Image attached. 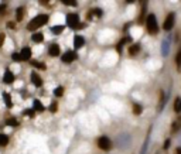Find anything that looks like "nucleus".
<instances>
[{
	"label": "nucleus",
	"mask_w": 181,
	"mask_h": 154,
	"mask_svg": "<svg viewBox=\"0 0 181 154\" xmlns=\"http://www.w3.org/2000/svg\"><path fill=\"white\" fill-rule=\"evenodd\" d=\"M4 10H6V4H0V13H3Z\"/></svg>",
	"instance_id": "obj_31"
},
{
	"label": "nucleus",
	"mask_w": 181,
	"mask_h": 154,
	"mask_svg": "<svg viewBox=\"0 0 181 154\" xmlns=\"http://www.w3.org/2000/svg\"><path fill=\"white\" fill-rule=\"evenodd\" d=\"M175 154H181V148H177V150H175Z\"/></svg>",
	"instance_id": "obj_33"
},
{
	"label": "nucleus",
	"mask_w": 181,
	"mask_h": 154,
	"mask_svg": "<svg viewBox=\"0 0 181 154\" xmlns=\"http://www.w3.org/2000/svg\"><path fill=\"white\" fill-rule=\"evenodd\" d=\"M146 26H147V31L150 34H157L159 33V26H157V20L154 14H149L146 19Z\"/></svg>",
	"instance_id": "obj_3"
},
{
	"label": "nucleus",
	"mask_w": 181,
	"mask_h": 154,
	"mask_svg": "<svg viewBox=\"0 0 181 154\" xmlns=\"http://www.w3.org/2000/svg\"><path fill=\"white\" fill-rule=\"evenodd\" d=\"M98 147H99L101 150H103V151H109L110 147H112V143H110L109 137H106V136H101V137L98 139Z\"/></svg>",
	"instance_id": "obj_4"
},
{
	"label": "nucleus",
	"mask_w": 181,
	"mask_h": 154,
	"mask_svg": "<svg viewBox=\"0 0 181 154\" xmlns=\"http://www.w3.org/2000/svg\"><path fill=\"white\" fill-rule=\"evenodd\" d=\"M141 106H140V105H139V103H135V105H133V112H135V115H140V113H141Z\"/></svg>",
	"instance_id": "obj_22"
},
{
	"label": "nucleus",
	"mask_w": 181,
	"mask_h": 154,
	"mask_svg": "<svg viewBox=\"0 0 181 154\" xmlns=\"http://www.w3.org/2000/svg\"><path fill=\"white\" fill-rule=\"evenodd\" d=\"M48 54L53 55V57H58V55H60V47H58V44L50 45V48H48Z\"/></svg>",
	"instance_id": "obj_10"
},
{
	"label": "nucleus",
	"mask_w": 181,
	"mask_h": 154,
	"mask_svg": "<svg viewBox=\"0 0 181 154\" xmlns=\"http://www.w3.org/2000/svg\"><path fill=\"white\" fill-rule=\"evenodd\" d=\"M140 51V44H133L129 47V55H136Z\"/></svg>",
	"instance_id": "obj_13"
},
{
	"label": "nucleus",
	"mask_w": 181,
	"mask_h": 154,
	"mask_svg": "<svg viewBox=\"0 0 181 154\" xmlns=\"http://www.w3.org/2000/svg\"><path fill=\"white\" fill-rule=\"evenodd\" d=\"M85 43V40H84V37H81V35H75L74 38V47L75 48H81L82 45Z\"/></svg>",
	"instance_id": "obj_11"
},
{
	"label": "nucleus",
	"mask_w": 181,
	"mask_h": 154,
	"mask_svg": "<svg viewBox=\"0 0 181 154\" xmlns=\"http://www.w3.org/2000/svg\"><path fill=\"white\" fill-rule=\"evenodd\" d=\"M174 110H175V112H178V113L181 112V99H180V98H177L175 102H174Z\"/></svg>",
	"instance_id": "obj_20"
},
{
	"label": "nucleus",
	"mask_w": 181,
	"mask_h": 154,
	"mask_svg": "<svg viewBox=\"0 0 181 154\" xmlns=\"http://www.w3.org/2000/svg\"><path fill=\"white\" fill-rule=\"evenodd\" d=\"M3 99L6 102V105H7V108H11L13 106V102H11V98L9 93H6V92H3Z\"/></svg>",
	"instance_id": "obj_14"
},
{
	"label": "nucleus",
	"mask_w": 181,
	"mask_h": 154,
	"mask_svg": "<svg viewBox=\"0 0 181 154\" xmlns=\"http://www.w3.org/2000/svg\"><path fill=\"white\" fill-rule=\"evenodd\" d=\"M31 65L35 66V68H38V69H45V64L40 62V61H31Z\"/></svg>",
	"instance_id": "obj_19"
},
{
	"label": "nucleus",
	"mask_w": 181,
	"mask_h": 154,
	"mask_svg": "<svg viewBox=\"0 0 181 154\" xmlns=\"http://www.w3.org/2000/svg\"><path fill=\"white\" fill-rule=\"evenodd\" d=\"M6 124H7V126H11V127H17V126H19V122L16 120L14 117H10V119L6 120Z\"/></svg>",
	"instance_id": "obj_17"
},
{
	"label": "nucleus",
	"mask_w": 181,
	"mask_h": 154,
	"mask_svg": "<svg viewBox=\"0 0 181 154\" xmlns=\"http://www.w3.org/2000/svg\"><path fill=\"white\" fill-rule=\"evenodd\" d=\"M33 110H37V112H43V110H44L43 103H41L38 99L34 100V109H33Z\"/></svg>",
	"instance_id": "obj_15"
},
{
	"label": "nucleus",
	"mask_w": 181,
	"mask_h": 154,
	"mask_svg": "<svg viewBox=\"0 0 181 154\" xmlns=\"http://www.w3.org/2000/svg\"><path fill=\"white\" fill-rule=\"evenodd\" d=\"M11 58H13V61H16V62L21 61V57H20V54H17V52H14V54L11 55Z\"/></svg>",
	"instance_id": "obj_25"
},
{
	"label": "nucleus",
	"mask_w": 181,
	"mask_h": 154,
	"mask_svg": "<svg viewBox=\"0 0 181 154\" xmlns=\"http://www.w3.org/2000/svg\"><path fill=\"white\" fill-rule=\"evenodd\" d=\"M23 16H24V7H19V9L16 10V19H17V21L21 20Z\"/></svg>",
	"instance_id": "obj_16"
},
{
	"label": "nucleus",
	"mask_w": 181,
	"mask_h": 154,
	"mask_svg": "<svg viewBox=\"0 0 181 154\" xmlns=\"http://www.w3.org/2000/svg\"><path fill=\"white\" fill-rule=\"evenodd\" d=\"M169 146H170V142L167 140V142L164 143V150H167V148H169Z\"/></svg>",
	"instance_id": "obj_32"
},
{
	"label": "nucleus",
	"mask_w": 181,
	"mask_h": 154,
	"mask_svg": "<svg viewBox=\"0 0 181 154\" xmlns=\"http://www.w3.org/2000/svg\"><path fill=\"white\" fill-rule=\"evenodd\" d=\"M175 62H177V65L181 66V50L178 51V54H177V57H175Z\"/></svg>",
	"instance_id": "obj_28"
},
{
	"label": "nucleus",
	"mask_w": 181,
	"mask_h": 154,
	"mask_svg": "<svg viewBox=\"0 0 181 154\" xmlns=\"http://www.w3.org/2000/svg\"><path fill=\"white\" fill-rule=\"evenodd\" d=\"M48 23V16L47 14H40V16H37V17H34L30 24L27 26V28L30 30V31H34V30H37V28H40V27H43Z\"/></svg>",
	"instance_id": "obj_1"
},
{
	"label": "nucleus",
	"mask_w": 181,
	"mask_h": 154,
	"mask_svg": "<svg viewBox=\"0 0 181 154\" xmlns=\"http://www.w3.org/2000/svg\"><path fill=\"white\" fill-rule=\"evenodd\" d=\"M62 95H64V88H62V86H58V88L55 89V96L60 98V96H62Z\"/></svg>",
	"instance_id": "obj_23"
},
{
	"label": "nucleus",
	"mask_w": 181,
	"mask_h": 154,
	"mask_svg": "<svg viewBox=\"0 0 181 154\" xmlns=\"http://www.w3.org/2000/svg\"><path fill=\"white\" fill-rule=\"evenodd\" d=\"M50 110H53V112H55V110H57V102H54L53 106H50Z\"/></svg>",
	"instance_id": "obj_30"
},
{
	"label": "nucleus",
	"mask_w": 181,
	"mask_h": 154,
	"mask_svg": "<svg viewBox=\"0 0 181 154\" xmlns=\"http://www.w3.org/2000/svg\"><path fill=\"white\" fill-rule=\"evenodd\" d=\"M62 30H64V27H62V26H55V27H53V28H51V31H53L54 34L62 33Z\"/></svg>",
	"instance_id": "obj_21"
},
{
	"label": "nucleus",
	"mask_w": 181,
	"mask_h": 154,
	"mask_svg": "<svg viewBox=\"0 0 181 154\" xmlns=\"http://www.w3.org/2000/svg\"><path fill=\"white\" fill-rule=\"evenodd\" d=\"M67 24H68L71 28H76V30H79V28H84V27H85V24H84V23H79V16H78V14H75V13H71V14H68V16H67Z\"/></svg>",
	"instance_id": "obj_2"
},
{
	"label": "nucleus",
	"mask_w": 181,
	"mask_h": 154,
	"mask_svg": "<svg viewBox=\"0 0 181 154\" xmlns=\"http://www.w3.org/2000/svg\"><path fill=\"white\" fill-rule=\"evenodd\" d=\"M31 40L34 43H43L44 41V34L43 33H34L31 37Z\"/></svg>",
	"instance_id": "obj_12"
},
{
	"label": "nucleus",
	"mask_w": 181,
	"mask_h": 154,
	"mask_svg": "<svg viewBox=\"0 0 181 154\" xmlns=\"http://www.w3.org/2000/svg\"><path fill=\"white\" fill-rule=\"evenodd\" d=\"M20 57H21V61H28L31 58V50L28 47H24L20 52Z\"/></svg>",
	"instance_id": "obj_8"
},
{
	"label": "nucleus",
	"mask_w": 181,
	"mask_h": 154,
	"mask_svg": "<svg viewBox=\"0 0 181 154\" xmlns=\"http://www.w3.org/2000/svg\"><path fill=\"white\" fill-rule=\"evenodd\" d=\"M31 81L35 86H41L43 85V79L40 78V75L37 72H31Z\"/></svg>",
	"instance_id": "obj_9"
},
{
	"label": "nucleus",
	"mask_w": 181,
	"mask_h": 154,
	"mask_svg": "<svg viewBox=\"0 0 181 154\" xmlns=\"http://www.w3.org/2000/svg\"><path fill=\"white\" fill-rule=\"evenodd\" d=\"M78 58V54L76 52H74V51H67L65 54H62V62H65V64H69V62H72V61H75Z\"/></svg>",
	"instance_id": "obj_6"
},
{
	"label": "nucleus",
	"mask_w": 181,
	"mask_h": 154,
	"mask_svg": "<svg viewBox=\"0 0 181 154\" xmlns=\"http://www.w3.org/2000/svg\"><path fill=\"white\" fill-rule=\"evenodd\" d=\"M13 81H14V75H13V72H11L10 69H6V72H4V75H3V82L4 84H13Z\"/></svg>",
	"instance_id": "obj_7"
},
{
	"label": "nucleus",
	"mask_w": 181,
	"mask_h": 154,
	"mask_svg": "<svg viewBox=\"0 0 181 154\" xmlns=\"http://www.w3.org/2000/svg\"><path fill=\"white\" fill-rule=\"evenodd\" d=\"M23 115H24V116H30V117H33V116H34V110L33 109H26L24 112H23Z\"/></svg>",
	"instance_id": "obj_24"
},
{
	"label": "nucleus",
	"mask_w": 181,
	"mask_h": 154,
	"mask_svg": "<svg viewBox=\"0 0 181 154\" xmlns=\"http://www.w3.org/2000/svg\"><path fill=\"white\" fill-rule=\"evenodd\" d=\"M4 38H6V35H4V34H0V47L4 43Z\"/></svg>",
	"instance_id": "obj_29"
},
{
	"label": "nucleus",
	"mask_w": 181,
	"mask_h": 154,
	"mask_svg": "<svg viewBox=\"0 0 181 154\" xmlns=\"http://www.w3.org/2000/svg\"><path fill=\"white\" fill-rule=\"evenodd\" d=\"M7 143H9V137H7L6 134H1V133H0V146H6Z\"/></svg>",
	"instance_id": "obj_18"
},
{
	"label": "nucleus",
	"mask_w": 181,
	"mask_h": 154,
	"mask_svg": "<svg viewBox=\"0 0 181 154\" xmlns=\"http://www.w3.org/2000/svg\"><path fill=\"white\" fill-rule=\"evenodd\" d=\"M91 13H92V14H95L96 17H101V16H102V10H101V9H94Z\"/></svg>",
	"instance_id": "obj_27"
},
{
	"label": "nucleus",
	"mask_w": 181,
	"mask_h": 154,
	"mask_svg": "<svg viewBox=\"0 0 181 154\" xmlns=\"http://www.w3.org/2000/svg\"><path fill=\"white\" fill-rule=\"evenodd\" d=\"M173 26H174V13H169V16H167L166 20H164L163 28H164L166 31H170L171 28H173Z\"/></svg>",
	"instance_id": "obj_5"
},
{
	"label": "nucleus",
	"mask_w": 181,
	"mask_h": 154,
	"mask_svg": "<svg viewBox=\"0 0 181 154\" xmlns=\"http://www.w3.org/2000/svg\"><path fill=\"white\" fill-rule=\"evenodd\" d=\"M62 3L67 6H76V1H74V0H62Z\"/></svg>",
	"instance_id": "obj_26"
}]
</instances>
